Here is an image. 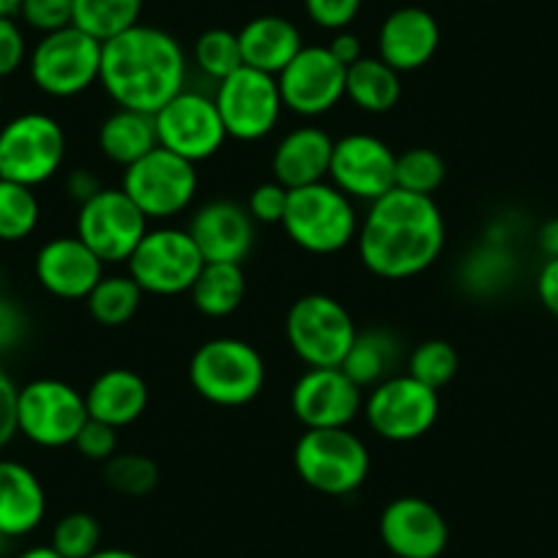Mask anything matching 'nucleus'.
Returning <instances> with one entry per match:
<instances>
[{"mask_svg":"<svg viewBox=\"0 0 558 558\" xmlns=\"http://www.w3.org/2000/svg\"><path fill=\"white\" fill-rule=\"evenodd\" d=\"M14 558H63V556L52 545H34V547H25V550L17 553Z\"/></svg>","mask_w":558,"mask_h":558,"instance_id":"obj_51","label":"nucleus"},{"mask_svg":"<svg viewBox=\"0 0 558 558\" xmlns=\"http://www.w3.org/2000/svg\"><path fill=\"white\" fill-rule=\"evenodd\" d=\"M23 3L25 0H0V17H14V14H20Z\"/></svg>","mask_w":558,"mask_h":558,"instance_id":"obj_53","label":"nucleus"},{"mask_svg":"<svg viewBox=\"0 0 558 558\" xmlns=\"http://www.w3.org/2000/svg\"><path fill=\"white\" fill-rule=\"evenodd\" d=\"M101 190H105V186H101L99 175H96L90 168H77V170H72V173H69L66 192H69V197H72V201L80 203V206H83L85 201H90L94 195H99Z\"/></svg>","mask_w":558,"mask_h":558,"instance_id":"obj_48","label":"nucleus"},{"mask_svg":"<svg viewBox=\"0 0 558 558\" xmlns=\"http://www.w3.org/2000/svg\"><path fill=\"white\" fill-rule=\"evenodd\" d=\"M444 179H447V165H444L441 154L433 151V148H408V151L397 154V190L433 197L438 192V186L444 184Z\"/></svg>","mask_w":558,"mask_h":558,"instance_id":"obj_35","label":"nucleus"},{"mask_svg":"<svg viewBox=\"0 0 558 558\" xmlns=\"http://www.w3.org/2000/svg\"><path fill=\"white\" fill-rule=\"evenodd\" d=\"M364 408V389L342 367H307L291 389V411L304 430L348 427Z\"/></svg>","mask_w":558,"mask_h":558,"instance_id":"obj_18","label":"nucleus"},{"mask_svg":"<svg viewBox=\"0 0 558 558\" xmlns=\"http://www.w3.org/2000/svg\"><path fill=\"white\" fill-rule=\"evenodd\" d=\"M50 545L63 558H88L101 547V525L88 512H69L52 525Z\"/></svg>","mask_w":558,"mask_h":558,"instance_id":"obj_39","label":"nucleus"},{"mask_svg":"<svg viewBox=\"0 0 558 558\" xmlns=\"http://www.w3.org/2000/svg\"><path fill=\"white\" fill-rule=\"evenodd\" d=\"M66 162V132L47 112H20L0 126V179L41 186Z\"/></svg>","mask_w":558,"mask_h":558,"instance_id":"obj_6","label":"nucleus"},{"mask_svg":"<svg viewBox=\"0 0 558 558\" xmlns=\"http://www.w3.org/2000/svg\"><path fill=\"white\" fill-rule=\"evenodd\" d=\"M345 96L353 107L369 116L395 110L402 96L400 72L380 61L378 56H364L345 74Z\"/></svg>","mask_w":558,"mask_h":558,"instance_id":"obj_29","label":"nucleus"},{"mask_svg":"<svg viewBox=\"0 0 558 558\" xmlns=\"http://www.w3.org/2000/svg\"><path fill=\"white\" fill-rule=\"evenodd\" d=\"M0 110H3V80H0Z\"/></svg>","mask_w":558,"mask_h":558,"instance_id":"obj_55","label":"nucleus"},{"mask_svg":"<svg viewBox=\"0 0 558 558\" xmlns=\"http://www.w3.org/2000/svg\"><path fill=\"white\" fill-rule=\"evenodd\" d=\"M28 39L14 17H0V80L28 66Z\"/></svg>","mask_w":558,"mask_h":558,"instance_id":"obj_41","label":"nucleus"},{"mask_svg":"<svg viewBox=\"0 0 558 558\" xmlns=\"http://www.w3.org/2000/svg\"><path fill=\"white\" fill-rule=\"evenodd\" d=\"M356 331L345 304L326 293H307L288 310V345L307 367H342Z\"/></svg>","mask_w":558,"mask_h":558,"instance_id":"obj_9","label":"nucleus"},{"mask_svg":"<svg viewBox=\"0 0 558 558\" xmlns=\"http://www.w3.org/2000/svg\"><path fill=\"white\" fill-rule=\"evenodd\" d=\"M286 206L288 190L274 179L266 181V184H257L250 192V201H246V211L257 225H279L286 217Z\"/></svg>","mask_w":558,"mask_h":558,"instance_id":"obj_42","label":"nucleus"},{"mask_svg":"<svg viewBox=\"0 0 558 558\" xmlns=\"http://www.w3.org/2000/svg\"><path fill=\"white\" fill-rule=\"evenodd\" d=\"M126 266L129 277L137 282L143 293L181 296L192 291L206 260L192 241L190 230L162 225V228H148Z\"/></svg>","mask_w":558,"mask_h":558,"instance_id":"obj_10","label":"nucleus"},{"mask_svg":"<svg viewBox=\"0 0 558 558\" xmlns=\"http://www.w3.org/2000/svg\"><path fill=\"white\" fill-rule=\"evenodd\" d=\"M157 143L179 154L186 162L197 165L222 151L228 132L217 110L214 96L201 90H181L159 112H154Z\"/></svg>","mask_w":558,"mask_h":558,"instance_id":"obj_14","label":"nucleus"},{"mask_svg":"<svg viewBox=\"0 0 558 558\" xmlns=\"http://www.w3.org/2000/svg\"><path fill=\"white\" fill-rule=\"evenodd\" d=\"M96 143H99V151L105 154V159H110L118 168H129L159 146L154 116L118 107L101 121Z\"/></svg>","mask_w":558,"mask_h":558,"instance_id":"obj_28","label":"nucleus"},{"mask_svg":"<svg viewBox=\"0 0 558 558\" xmlns=\"http://www.w3.org/2000/svg\"><path fill=\"white\" fill-rule=\"evenodd\" d=\"M74 449H77L83 458L96 460V463H107V460L118 452V430L116 427L105 425V422L88 418L83 425V430H80V436L74 438Z\"/></svg>","mask_w":558,"mask_h":558,"instance_id":"obj_44","label":"nucleus"},{"mask_svg":"<svg viewBox=\"0 0 558 558\" xmlns=\"http://www.w3.org/2000/svg\"><path fill=\"white\" fill-rule=\"evenodd\" d=\"M143 14V0H74L72 25L101 45L134 28Z\"/></svg>","mask_w":558,"mask_h":558,"instance_id":"obj_33","label":"nucleus"},{"mask_svg":"<svg viewBox=\"0 0 558 558\" xmlns=\"http://www.w3.org/2000/svg\"><path fill=\"white\" fill-rule=\"evenodd\" d=\"M255 219L235 201H208L192 214L190 235L206 263H244L257 241Z\"/></svg>","mask_w":558,"mask_h":558,"instance_id":"obj_21","label":"nucleus"},{"mask_svg":"<svg viewBox=\"0 0 558 558\" xmlns=\"http://www.w3.org/2000/svg\"><path fill=\"white\" fill-rule=\"evenodd\" d=\"M148 233L146 214L118 186H105L99 195L85 201L77 211V235L96 252L101 263H126L143 235Z\"/></svg>","mask_w":558,"mask_h":558,"instance_id":"obj_15","label":"nucleus"},{"mask_svg":"<svg viewBox=\"0 0 558 558\" xmlns=\"http://www.w3.org/2000/svg\"><path fill=\"white\" fill-rule=\"evenodd\" d=\"M17 389L12 375L0 367V452L17 436Z\"/></svg>","mask_w":558,"mask_h":558,"instance_id":"obj_46","label":"nucleus"},{"mask_svg":"<svg viewBox=\"0 0 558 558\" xmlns=\"http://www.w3.org/2000/svg\"><path fill=\"white\" fill-rule=\"evenodd\" d=\"M88 418L85 395L66 380L36 378L17 389V436L34 447H74Z\"/></svg>","mask_w":558,"mask_h":558,"instance_id":"obj_8","label":"nucleus"},{"mask_svg":"<svg viewBox=\"0 0 558 558\" xmlns=\"http://www.w3.org/2000/svg\"><path fill=\"white\" fill-rule=\"evenodd\" d=\"M282 230L299 250L310 255H337L345 246L356 244L359 219L356 206L345 192L331 181L288 190Z\"/></svg>","mask_w":558,"mask_h":558,"instance_id":"obj_3","label":"nucleus"},{"mask_svg":"<svg viewBox=\"0 0 558 558\" xmlns=\"http://www.w3.org/2000/svg\"><path fill=\"white\" fill-rule=\"evenodd\" d=\"M47 518V490L31 465L0 458V534L23 539Z\"/></svg>","mask_w":558,"mask_h":558,"instance_id":"obj_23","label":"nucleus"},{"mask_svg":"<svg viewBox=\"0 0 558 558\" xmlns=\"http://www.w3.org/2000/svg\"><path fill=\"white\" fill-rule=\"evenodd\" d=\"M34 271L39 286L63 302L88 299L96 282L105 277V263L77 235H56L36 252Z\"/></svg>","mask_w":558,"mask_h":558,"instance_id":"obj_20","label":"nucleus"},{"mask_svg":"<svg viewBox=\"0 0 558 558\" xmlns=\"http://www.w3.org/2000/svg\"><path fill=\"white\" fill-rule=\"evenodd\" d=\"M190 293L206 318H228L246 296L244 268L241 263H206Z\"/></svg>","mask_w":558,"mask_h":558,"instance_id":"obj_31","label":"nucleus"},{"mask_svg":"<svg viewBox=\"0 0 558 558\" xmlns=\"http://www.w3.org/2000/svg\"><path fill=\"white\" fill-rule=\"evenodd\" d=\"M348 69L329 52V47H302L296 58L277 74L279 96L286 110L302 118H318L345 99Z\"/></svg>","mask_w":558,"mask_h":558,"instance_id":"obj_16","label":"nucleus"},{"mask_svg":"<svg viewBox=\"0 0 558 558\" xmlns=\"http://www.w3.org/2000/svg\"><path fill=\"white\" fill-rule=\"evenodd\" d=\"M460 369V356L454 351L452 342L447 340H425L418 342L408 356L405 373L416 378L418 384L430 386V389L441 391L454 380Z\"/></svg>","mask_w":558,"mask_h":558,"instance_id":"obj_36","label":"nucleus"},{"mask_svg":"<svg viewBox=\"0 0 558 558\" xmlns=\"http://www.w3.org/2000/svg\"><path fill=\"white\" fill-rule=\"evenodd\" d=\"M192 56H195V66L208 80H214V83H222L235 69L244 66V61H241L239 34H233L228 28H211L197 36Z\"/></svg>","mask_w":558,"mask_h":558,"instance_id":"obj_37","label":"nucleus"},{"mask_svg":"<svg viewBox=\"0 0 558 558\" xmlns=\"http://www.w3.org/2000/svg\"><path fill=\"white\" fill-rule=\"evenodd\" d=\"M304 9L318 28L337 34L348 31V25L359 17L362 0H304Z\"/></svg>","mask_w":558,"mask_h":558,"instance_id":"obj_43","label":"nucleus"},{"mask_svg":"<svg viewBox=\"0 0 558 558\" xmlns=\"http://www.w3.org/2000/svg\"><path fill=\"white\" fill-rule=\"evenodd\" d=\"M74 0H25L20 17L39 34H52L72 25Z\"/></svg>","mask_w":558,"mask_h":558,"instance_id":"obj_40","label":"nucleus"},{"mask_svg":"<svg viewBox=\"0 0 558 558\" xmlns=\"http://www.w3.org/2000/svg\"><path fill=\"white\" fill-rule=\"evenodd\" d=\"M190 384L211 405H250L266 386V362L252 342L214 337L192 353Z\"/></svg>","mask_w":558,"mask_h":558,"instance_id":"obj_4","label":"nucleus"},{"mask_svg":"<svg viewBox=\"0 0 558 558\" xmlns=\"http://www.w3.org/2000/svg\"><path fill=\"white\" fill-rule=\"evenodd\" d=\"M41 219V203L34 186L0 179V241L17 244L36 233Z\"/></svg>","mask_w":558,"mask_h":558,"instance_id":"obj_34","label":"nucleus"},{"mask_svg":"<svg viewBox=\"0 0 558 558\" xmlns=\"http://www.w3.org/2000/svg\"><path fill=\"white\" fill-rule=\"evenodd\" d=\"M12 542L7 534H0V558H7V553L12 550Z\"/></svg>","mask_w":558,"mask_h":558,"instance_id":"obj_54","label":"nucleus"},{"mask_svg":"<svg viewBox=\"0 0 558 558\" xmlns=\"http://www.w3.org/2000/svg\"><path fill=\"white\" fill-rule=\"evenodd\" d=\"M536 244H539L542 255L545 257H558V217L547 219L545 225L536 233Z\"/></svg>","mask_w":558,"mask_h":558,"instance_id":"obj_50","label":"nucleus"},{"mask_svg":"<svg viewBox=\"0 0 558 558\" xmlns=\"http://www.w3.org/2000/svg\"><path fill=\"white\" fill-rule=\"evenodd\" d=\"M214 101H217L228 137L239 143L268 137L286 110L277 77L250 66H239L230 77L217 83Z\"/></svg>","mask_w":558,"mask_h":558,"instance_id":"obj_13","label":"nucleus"},{"mask_svg":"<svg viewBox=\"0 0 558 558\" xmlns=\"http://www.w3.org/2000/svg\"><path fill=\"white\" fill-rule=\"evenodd\" d=\"M441 45L438 20L427 9H395L378 28V58L395 72H416L427 66Z\"/></svg>","mask_w":558,"mask_h":558,"instance_id":"obj_22","label":"nucleus"},{"mask_svg":"<svg viewBox=\"0 0 558 558\" xmlns=\"http://www.w3.org/2000/svg\"><path fill=\"white\" fill-rule=\"evenodd\" d=\"M85 405L90 418L121 430L146 413L148 384L143 375L129 367L105 369L85 391Z\"/></svg>","mask_w":558,"mask_h":558,"instance_id":"obj_25","label":"nucleus"},{"mask_svg":"<svg viewBox=\"0 0 558 558\" xmlns=\"http://www.w3.org/2000/svg\"><path fill=\"white\" fill-rule=\"evenodd\" d=\"M402 362V340L391 329L369 326V329L356 331L353 345L348 351L342 369L353 384L362 389H373L380 380L397 375Z\"/></svg>","mask_w":558,"mask_h":558,"instance_id":"obj_27","label":"nucleus"},{"mask_svg":"<svg viewBox=\"0 0 558 558\" xmlns=\"http://www.w3.org/2000/svg\"><path fill=\"white\" fill-rule=\"evenodd\" d=\"M447 246V222L427 195L391 190L369 203L359 225V260L380 279H411L425 274Z\"/></svg>","mask_w":558,"mask_h":558,"instance_id":"obj_1","label":"nucleus"},{"mask_svg":"<svg viewBox=\"0 0 558 558\" xmlns=\"http://www.w3.org/2000/svg\"><path fill=\"white\" fill-rule=\"evenodd\" d=\"M514 271H518V260H514L509 244H496V241L485 239L460 263V286L471 296L490 299L512 286Z\"/></svg>","mask_w":558,"mask_h":558,"instance_id":"obj_30","label":"nucleus"},{"mask_svg":"<svg viewBox=\"0 0 558 558\" xmlns=\"http://www.w3.org/2000/svg\"><path fill=\"white\" fill-rule=\"evenodd\" d=\"M397 154L384 140L367 132H351L335 140L329 181L351 201L375 203L395 190Z\"/></svg>","mask_w":558,"mask_h":558,"instance_id":"obj_17","label":"nucleus"},{"mask_svg":"<svg viewBox=\"0 0 558 558\" xmlns=\"http://www.w3.org/2000/svg\"><path fill=\"white\" fill-rule=\"evenodd\" d=\"M88 558H140V556L132 550H123V547H99V550Z\"/></svg>","mask_w":558,"mask_h":558,"instance_id":"obj_52","label":"nucleus"},{"mask_svg":"<svg viewBox=\"0 0 558 558\" xmlns=\"http://www.w3.org/2000/svg\"><path fill=\"white\" fill-rule=\"evenodd\" d=\"M121 190L148 222H168L184 214L197 197V170L179 154L157 146L146 157L123 168Z\"/></svg>","mask_w":558,"mask_h":558,"instance_id":"obj_11","label":"nucleus"},{"mask_svg":"<svg viewBox=\"0 0 558 558\" xmlns=\"http://www.w3.org/2000/svg\"><path fill=\"white\" fill-rule=\"evenodd\" d=\"M329 52L337 58V61L342 63V66H353L356 61H362L364 58V45L362 39H359L356 34H351V31H337L335 39L329 41Z\"/></svg>","mask_w":558,"mask_h":558,"instance_id":"obj_49","label":"nucleus"},{"mask_svg":"<svg viewBox=\"0 0 558 558\" xmlns=\"http://www.w3.org/2000/svg\"><path fill=\"white\" fill-rule=\"evenodd\" d=\"M140 302H143V291L129 274H105L85 299L90 318L105 329L126 326L140 310Z\"/></svg>","mask_w":558,"mask_h":558,"instance_id":"obj_32","label":"nucleus"},{"mask_svg":"<svg viewBox=\"0 0 558 558\" xmlns=\"http://www.w3.org/2000/svg\"><path fill=\"white\" fill-rule=\"evenodd\" d=\"M25 335H28L25 310L12 296L0 293V353H9L23 345Z\"/></svg>","mask_w":558,"mask_h":558,"instance_id":"obj_45","label":"nucleus"},{"mask_svg":"<svg viewBox=\"0 0 558 558\" xmlns=\"http://www.w3.org/2000/svg\"><path fill=\"white\" fill-rule=\"evenodd\" d=\"M239 47L244 66L277 77L302 52L304 39L302 31L291 20L277 17V14H263V17L250 20L239 31Z\"/></svg>","mask_w":558,"mask_h":558,"instance_id":"obj_26","label":"nucleus"},{"mask_svg":"<svg viewBox=\"0 0 558 558\" xmlns=\"http://www.w3.org/2000/svg\"><path fill=\"white\" fill-rule=\"evenodd\" d=\"M293 469L315 493L345 498L367 482L369 449L348 427L304 430L293 447Z\"/></svg>","mask_w":558,"mask_h":558,"instance_id":"obj_5","label":"nucleus"},{"mask_svg":"<svg viewBox=\"0 0 558 558\" xmlns=\"http://www.w3.org/2000/svg\"><path fill=\"white\" fill-rule=\"evenodd\" d=\"M362 411L375 436L391 444H408L433 430L441 400L436 389L418 384L408 373H397L369 389Z\"/></svg>","mask_w":558,"mask_h":558,"instance_id":"obj_12","label":"nucleus"},{"mask_svg":"<svg viewBox=\"0 0 558 558\" xmlns=\"http://www.w3.org/2000/svg\"><path fill=\"white\" fill-rule=\"evenodd\" d=\"M536 299L542 307L558 318V257H547L536 274Z\"/></svg>","mask_w":558,"mask_h":558,"instance_id":"obj_47","label":"nucleus"},{"mask_svg":"<svg viewBox=\"0 0 558 558\" xmlns=\"http://www.w3.org/2000/svg\"><path fill=\"white\" fill-rule=\"evenodd\" d=\"M186 52L173 34L154 25H134L101 45L99 85L123 110H162L186 88Z\"/></svg>","mask_w":558,"mask_h":558,"instance_id":"obj_2","label":"nucleus"},{"mask_svg":"<svg viewBox=\"0 0 558 558\" xmlns=\"http://www.w3.org/2000/svg\"><path fill=\"white\" fill-rule=\"evenodd\" d=\"M105 480L121 496L143 498L148 493H154V487H157L159 469L148 454L116 452L105 463Z\"/></svg>","mask_w":558,"mask_h":558,"instance_id":"obj_38","label":"nucleus"},{"mask_svg":"<svg viewBox=\"0 0 558 558\" xmlns=\"http://www.w3.org/2000/svg\"><path fill=\"white\" fill-rule=\"evenodd\" d=\"M335 140L320 126H296L279 140L271 157V173L286 190L320 184L329 179Z\"/></svg>","mask_w":558,"mask_h":558,"instance_id":"obj_24","label":"nucleus"},{"mask_svg":"<svg viewBox=\"0 0 558 558\" xmlns=\"http://www.w3.org/2000/svg\"><path fill=\"white\" fill-rule=\"evenodd\" d=\"M378 534L397 558H438L449 545V525L427 498L400 496L384 507Z\"/></svg>","mask_w":558,"mask_h":558,"instance_id":"obj_19","label":"nucleus"},{"mask_svg":"<svg viewBox=\"0 0 558 558\" xmlns=\"http://www.w3.org/2000/svg\"><path fill=\"white\" fill-rule=\"evenodd\" d=\"M101 41L66 25L41 34L28 56L31 83L52 99H74L99 83Z\"/></svg>","mask_w":558,"mask_h":558,"instance_id":"obj_7","label":"nucleus"}]
</instances>
